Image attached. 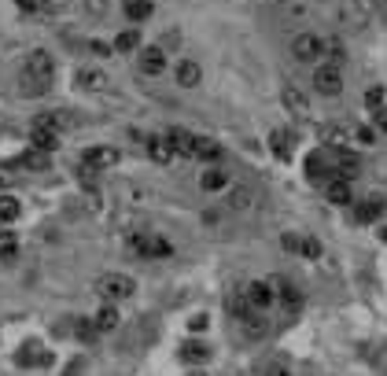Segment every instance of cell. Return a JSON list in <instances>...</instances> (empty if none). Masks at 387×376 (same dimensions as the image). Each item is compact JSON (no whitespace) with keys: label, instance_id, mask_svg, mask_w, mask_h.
<instances>
[{"label":"cell","instance_id":"1","mask_svg":"<svg viewBox=\"0 0 387 376\" xmlns=\"http://www.w3.org/2000/svg\"><path fill=\"white\" fill-rule=\"evenodd\" d=\"M56 78V59L45 48H30L23 59V81H26V96H41Z\"/></svg>","mask_w":387,"mask_h":376},{"label":"cell","instance_id":"2","mask_svg":"<svg viewBox=\"0 0 387 376\" xmlns=\"http://www.w3.org/2000/svg\"><path fill=\"white\" fill-rule=\"evenodd\" d=\"M92 292L103 299V303H122V299H133L137 295V281L126 273H100L92 284Z\"/></svg>","mask_w":387,"mask_h":376},{"label":"cell","instance_id":"3","mask_svg":"<svg viewBox=\"0 0 387 376\" xmlns=\"http://www.w3.org/2000/svg\"><path fill=\"white\" fill-rule=\"evenodd\" d=\"M277 303H281V317L284 321H295L299 314H303V306H306V295H303V288H299L292 277H281V281H277Z\"/></svg>","mask_w":387,"mask_h":376},{"label":"cell","instance_id":"4","mask_svg":"<svg viewBox=\"0 0 387 376\" xmlns=\"http://www.w3.org/2000/svg\"><path fill=\"white\" fill-rule=\"evenodd\" d=\"M129 247H133L141 259H170V255H174V244H170L166 236H159V232H141V236H133V240H129Z\"/></svg>","mask_w":387,"mask_h":376},{"label":"cell","instance_id":"5","mask_svg":"<svg viewBox=\"0 0 387 376\" xmlns=\"http://www.w3.org/2000/svg\"><path fill=\"white\" fill-rule=\"evenodd\" d=\"M314 89L321 96H339L343 92V70H339V63H332V59H321L317 67H314Z\"/></svg>","mask_w":387,"mask_h":376},{"label":"cell","instance_id":"6","mask_svg":"<svg viewBox=\"0 0 387 376\" xmlns=\"http://www.w3.org/2000/svg\"><path fill=\"white\" fill-rule=\"evenodd\" d=\"M236 328H240L244 339H266V336H270V317H266V310L247 306L244 314L236 317Z\"/></svg>","mask_w":387,"mask_h":376},{"label":"cell","instance_id":"7","mask_svg":"<svg viewBox=\"0 0 387 376\" xmlns=\"http://www.w3.org/2000/svg\"><path fill=\"white\" fill-rule=\"evenodd\" d=\"M325 41H321L317 34H299L295 41H292V56L299 59V63H321L325 59Z\"/></svg>","mask_w":387,"mask_h":376},{"label":"cell","instance_id":"8","mask_svg":"<svg viewBox=\"0 0 387 376\" xmlns=\"http://www.w3.org/2000/svg\"><path fill=\"white\" fill-rule=\"evenodd\" d=\"M137 70H141L144 78H159V74H166V52L159 45L141 48V56H137Z\"/></svg>","mask_w":387,"mask_h":376},{"label":"cell","instance_id":"9","mask_svg":"<svg viewBox=\"0 0 387 376\" xmlns=\"http://www.w3.org/2000/svg\"><path fill=\"white\" fill-rule=\"evenodd\" d=\"M244 299H247V306H251V310H270L277 303V292H273L270 281H251L244 288Z\"/></svg>","mask_w":387,"mask_h":376},{"label":"cell","instance_id":"10","mask_svg":"<svg viewBox=\"0 0 387 376\" xmlns=\"http://www.w3.org/2000/svg\"><path fill=\"white\" fill-rule=\"evenodd\" d=\"M281 103L288 107V115L310 118V96L299 89V85H284V89H281Z\"/></svg>","mask_w":387,"mask_h":376},{"label":"cell","instance_id":"11","mask_svg":"<svg viewBox=\"0 0 387 376\" xmlns=\"http://www.w3.org/2000/svg\"><path fill=\"white\" fill-rule=\"evenodd\" d=\"M118 155L115 148H85V155H81V166L85 170H111V166H118Z\"/></svg>","mask_w":387,"mask_h":376},{"label":"cell","instance_id":"12","mask_svg":"<svg viewBox=\"0 0 387 376\" xmlns=\"http://www.w3.org/2000/svg\"><path fill=\"white\" fill-rule=\"evenodd\" d=\"M350 207H354V218H358L361 225H373V221H380L387 203H384V196H373V192H369L361 203H350Z\"/></svg>","mask_w":387,"mask_h":376},{"label":"cell","instance_id":"13","mask_svg":"<svg viewBox=\"0 0 387 376\" xmlns=\"http://www.w3.org/2000/svg\"><path fill=\"white\" fill-rule=\"evenodd\" d=\"M74 85L85 92H103L107 89V74L100 67H78L74 70Z\"/></svg>","mask_w":387,"mask_h":376},{"label":"cell","instance_id":"14","mask_svg":"<svg viewBox=\"0 0 387 376\" xmlns=\"http://www.w3.org/2000/svg\"><path fill=\"white\" fill-rule=\"evenodd\" d=\"M148 159H152V163H159V166H170L174 163V144H170V137H148Z\"/></svg>","mask_w":387,"mask_h":376},{"label":"cell","instance_id":"15","mask_svg":"<svg viewBox=\"0 0 387 376\" xmlns=\"http://www.w3.org/2000/svg\"><path fill=\"white\" fill-rule=\"evenodd\" d=\"M225 207H229L232 214L251 210V207H255V192L247 188V185H232L229 192H225Z\"/></svg>","mask_w":387,"mask_h":376},{"label":"cell","instance_id":"16","mask_svg":"<svg viewBox=\"0 0 387 376\" xmlns=\"http://www.w3.org/2000/svg\"><path fill=\"white\" fill-rule=\"evenodd\" d=\"M325 196H328V203H336V207H350V203H354V188H350L347 177H332L328 185H325Z\"/></svg>","mask_w":387,"mask_h":376},{"label":"cell","instance_id":"17","mask_svg":"<svg viewBox=\"0 0 387 376\" xmlns=\"http://www.w3.org/2000/svg\"><path fill=\"white\" fill-rule=\"evenodd\" d=\"M174 78H177L181 89H196V85L203 81V67H199L196 59H181L177 70H174Z\"/></svg>","mask_w":387,"mask_h":376},{"label":"cell","instance_id":"18","mask_svg":"<svg viewBox=\"0 0 387 376\" xmlns=\"http://www.w3.org/2000/svg\"><path fill=\"white\" fill-rule=\"evenodd\" d=\"M30 144L41 148V152H56V148H59V130H52V126H45V122H37L34 133H30Z\"/></svg>","mask_w":387,"mask_h":376},{"label":"cell","instance_id":"19","mask_svg":"<svg viewBox=\"0 0 387 376\" xmlns=\"http://www.w3.org/2000/svg\"><path fill=\"white\" fill-rule=\"evenodd\" d=\"M166 137H170V144H174V152L177 155H185V159H196V137H192L188 130H166Z\"/></svg>","mask_w":387,"mask_h":376},{"label":"cell","instance_id":"20","mask_svg":"<svg viewBox=\"0 0 387 376\" xmlns=\"http://www.w3.org/2000/svg\"><path fill=\"white\" fill-rule=\"evenodd\" d=\"M19 166H23V170H48L52 166V152H41V148L30 144V152L19 155Z\"/></svg>","mask_w":387,"mask_h":376},{"label":"cell","instance_id":"21","mask_svg":"<svg viewBox=\"0 0 387 376\" xmlns=\"http://www.w3.org/2000/svg\"><path fill=\"white\" fill-rule=\"evenodd\" d=\"M199 185H203V192H225L229 188V174H225L221 166H210L207 174L199 177Z\"/></svg>","mask_w":387,"mask_h":376},{"label":"cell","instance_id":"22","mask_svg":"<svg viewBox=\"0 0 387 376\" xmlns=\"http://www.w3.org/2000/svg\"><path fill=\"white\" fill-rule=\"evenodd\" d=\"M343 23H347L350 30H361L365 23H369V15H365V8L358 4V0H343Z\"/></svg>","mask_w":387,"mask_h":376},{"label":"cell","instance_id":"23","mask_svg":"<svg viewBox=\"0 0 387 376\" xmlns=\"http://www.w3.org/2000/svg\"><path fill=\"white\" fill-rule=\"evenodd\" d=\"M96 328H100V332H115L118 328V321H122V317H118V310H115V303H103L100 310H96Z\"/></svg>","mask_w":387,"mask_h":376},{"label":"cell","instance_id":"24","mask_svg":"<svg viewBox=\"0 0 387 376\" xmlns=\"http://www.w3.org/2000/svg\"><path fill=\"white\" fill-rule=\"evenodd\" d=\"M177 354H181V362L192 365V362H207V358H210V347H207V343H192V339H188V343H181Z\"/></svg>","mask_w":387,"mask_h":376},{"label":"cell","instance_id":"25","mask_svg":"<svg viewBox=\"0 0 387 376\" xmlns=\"http://www.w3.org/2000/svg\"><path fill=\"white\" fill-rule=\"evenodd\" d=\"M152 0H126V15L129 23H144V19H152Z\"/></svg>","mask_w":387,"mask_h":376},{"label":"cell","instance_id":"26","mask_svg":"<svg viewBox=\"0 0 387 376\" xmlns=\"http://www.w3.org/2000/svg\"><path fill=\"white\" fill-rule=\"evenodd\" d=\"M196 159H207V163H214V159H221V148H218V141H210V137H196Z\"/></svg>","mask_w":387,"mask_h":376},{"label":"cell","instance_id":"27","mask_svg":"<svg viewBox=\"0 0 387 376\" xmlns=\"http://www.w3.org/2000/svg\"><path fill=\"white\" fill-rule=\"evenodd\" d=\"M141 48V30H122L115 37V52H137Z\"/></svg>","mask_w":387,"mask_h":376},{"label":"cell","instance_id":"28","mask_svg":"<svg viewBox=\"0 0 387 376\" xmlns=\"http://www.w3.org/2000/svg\"><path fill=\"white\" fill-rule=\"evenodd\" d=\"M365 107H369V115L384 111V107H387V89H384V85H373V89L365 92Z\"/></svg>","mask_w":387,"mask_h":376},{"label":"cell","instance_id":"29","mask_svg":"<svg viewBox=\"0 0 387 376\" xmlns=\"http://www.w3.org/2000/svg\"><path fill=\"white\" fill-rule=\"evenodd\" d=\"M19 362L23 365H52V354H41L37 343H26V350L19 354Z\"/></svg>","mask_w":387,"mask_h":376},{"label":"cell","instance_id":"30","mask_svg":"<svg viewBox=\"0 0 387 376\" xmlns=\"http://www.w3.org/2000/svg\"><path fill=\"white\" fill-rule=\"evenodd\" d=\"M23 214V203L15 196H0V221H15Z\"/></svg>","mask_w":387,"mask_h":376},{"label":"cell","instance_id":"31","mask_svg":"<svg viewBox=\"0 0 387 376\" xmlns=\"http://www.w3.org/2000/svg\"><path fill=\"white\" fill-rule=\"evenodd\" d=\"M15 255H19V236L0 229V259L8 262V259H15Z\"/></svg>","mask_w":387,"mask_h":376},{"label":"cell","instance_id":"32","mask_svg":"<svg viewBox=\"0 0 387 376\" xmlns=\"http://www.w3.org/2000/svg\"><path fill=\"white\" fill-rule=\"evenodd\" d=\"M74 336H78V339H96V336H100V328H96L92 317H78V325H74Z\"/></svg>","mask_w":387,"mask_h":376},{"label":"cell","instance_id":"33","mask_svg":"<svg viewBox=\"0 0 387 376\" xmlns=\"http://www.w3.org/2000/svg\"><path fill=\"white\" fill-rule=\"evenodd\" d=\"M15 8H19V12H26V15L52 12V4H48V0H15Z\"/></svg>","mask_w":387,"mask_h":376},{"label":"cell","instance_id":"34","mask_svg":"<svg viewBox=\"0 0 387 376\" xmlns=\"http://www.w3.org/2000/svg\"><path fill=\"white\" fill-rule=\"evenodd\" d=\"M45 126H52V130H67V126H74L70 118H67V111H52V115H45L41 118Z\"/></svg>","mask_w":387,"mask_h":376},{"label":"cell","instance_id":"35","mask_svg":"<svg viewBox=\"0 0 387 376\" xmlns=\"http://www.w3.org/2000/svg\"><path fill=\"white\" fill-rule=\"evenodd\" d=\"M273 155H277V159H284V163L292 159V148L284 144V133H273Z\"/></svg>","mask_w":387,"mask_h":376},{"label":"cell","instance_id":"36","mask_svg":"<svg viewBox=\"0 0 387 376\" xmlns=\"http://www.w3.org/2000/svg\"><path fill=\"white\" fill-rule=\"evenodd\" d=\"M85 4V12H89L92 19H100V15H107V0H81Z\"/></svg>","mask_w":387,"mask_h":376},{"label":"cell","instance_id":"37","mask_svg":"<svg viewBox=\"0 0 387 376\" xmlns=\"http://www.w3.org/2000/svg\"><path fill=\"white\" fill-rule=\"evenodd\" d=\"M299 251H303L306 259H321V244L314 240V236H306V240H303V247H299Z\"/></svg>","mask_w":387,"mask_h":376},{"label":"cell","instance_id":"38","mask_svg":"<svg viewBox=\"0 0 387 376\" xmlns=\"http://www.w3.org/2000/svg\"><path fill=\"white\" fill-rule=\"evenodd\" d=\"M262 376H292V373H288V365L273 362V365H266V373H262Z\"/></svg>","mask_w":387,"mask_h":376},{"label":"cell","instance_id":"39","mask_svg":"<svg viewBox=\"0 0 387 376\" xmlns=\"http://www.w3.org/2000/svg\"><path fill=\"white\" fill-rule=\"evenodd\" d=\"M281 244L288 247V251H299V247H303V240H299L295 232H284V240H281Z\"/></svg>","mask_w":387,"mask_h":376},{"label":"cell","instance_id":"40","mask_svg":"<svg viewBox=\"0 0 387 376\" xmlns=\"http://www.w3.org/2000/svg\"><path fill=\"white\" fill-rule=\"evenodd\" d=\"M89 48L96 52V56H111V48H115V45H103V41H92Z\"/></svg>","mask_w":387,"mask_h":376},{"label":"cell","instance_id":"41","mask_svg":"<svg viewBox=\"0 0 387 376\" xmlns=\"http://www.w3.org/2000/svg\"><path fill=\"white\" fill-rule=\"evenodd\" d=\"M358 141H365V144H369V141H376V133L369 130V126H361V130H358Z\"/></svg>","mask_w":387,"mask_h":376},{"label":"cell","instance_id":"42","mask_svg":"<svg viewBox=\"0 0 387 376\" xmlns=\"http://www.w3.org/2000/svg\"><path fill=\"white\" fill-rule=\"evenodd\" d=\"M188 328H192V332H196V328H207V317H203V314H199V317H192V321H188Z\"/></svg>","mask_w":387,"mask_h":376},{"label":"cell","instance_id":"43","mask_svg":"<svg viewBox=\"0 0 387 376\" xmlns=\"http://www.w3.org/2000/svg\"><path fill=\"white\" fill-rule=\"evenodd\" d=\"M384 376H387V373H384Z\"/></svg>","mask_w":387,"mask_h":376}]
</instances>
